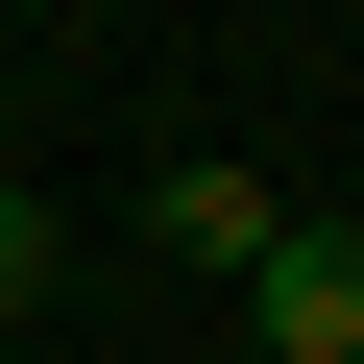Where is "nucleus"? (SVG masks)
I'll return each instance as SVG.
<instances>
[{
  "label": "nucleus",
  "instance_id": "obj_3",
  "mask_svg": "<svg viewBox=\"0 0 364 364\" xmlns=\"http://www.w3.org/2000/svg\"><path fill=\"white\" fill-rule=\"evenodd\" d=\"M49 291H73V219H49V195H25V170H0V340H25V316H49Z\"/></svg>",
  "mask_w": 364,
  "mask_h": 364
},
{
  "label": "nucleus",
  "instance_id": "obj_2",
  "mask_svg": "<svg viewBox=\"0 0 364 364\" xmlns=\"http://www.w3.org/2000/svg\"><path fill=\"white\" fill-rule=\"evenodd\" d=\"M267 219H291L267 170H170V195H146V243H170V267H267Z\"/></svg>",
  "mask_w": 364,
  "mask_h": 364
},
{
  "label": "nucleus",
  "instance_id": "obj_1",
  "mask_svg": "<svg viewBox=\"0 0 364 364\" xmlns=\"http://www.w3.org/2000/svg\"><path fill=\"white\" fill-rule=\"evenodd\" d=\"M243 364H364V219H267V267H243Z\"/></svg>",
  "mask_w": 364,
  "mask_h": 364
},
{
  "label": "nucleus",
  "instance_id": "obj_5",
  "mask_svg": "<svg viewBox=\"0 0 364 364\" xmlns=\"http://www.w3.org/2000/svg\"><path fill=\"white\" fill-rule=\"evenodd\" d=\"M25 25H49V0H25Z\"/></svg>",
  "mask_w": 364,
  "mask_h": 364
},
{
  "label": "nucleus",
  "instance_id": "obj_4",
  "mask_svg": "<svg viewBox=\"0 0 364 364\" xmlns=\"http://www.w3.org/2000/svg\"><path fill=\"white\" fill-rule=\"evenodd\" d=\"M0 364H25V340H0Z\"/></svg>",
  "mask_w": 364,
  "mask_h": 364
}]
</instances>
